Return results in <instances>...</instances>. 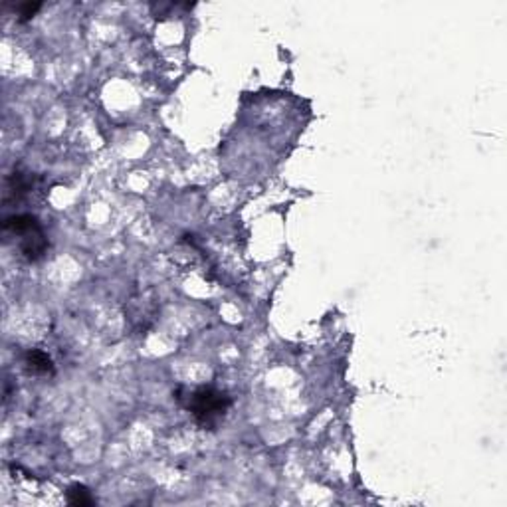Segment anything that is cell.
Returning a JSON list of instances; mask_svg holds the SVG:
<instances>
[{"label":"cell","mask_w":507,"mask_h":507,"mask_svg":"<svg viewBox=\"0 0 507 507\" xmlns=\"http://www.w3.org/2000/svg\"><path fill=\"white\" fill-rule=\"evenodd\" d=\"M40 2H36V4H32V2H26V4H20L18 6V20L20 22H28L36 12L40 10Z\"/></svg>","instance_id":"5"},{"label":"cell","mask_w":507,"mask_h":507,"mask_svg":"<svg viewBox=\"0 0 507 507\" xmlns=\"http://www.w3.org/2000/svg\"><path fill=\"white\" fill-rule=\"evenodd\" d=\"M66 498L69 506H76V507H89L96 503V499H94V496H91V491H89L86 486H79V484H74L72 488L67 489Z\"/></svg>","instance_id":"4"},{"label":"cell","mask_w":507,"mask_h":507,"mask_svg":"<svg viewBox=\"0 0 507 507\" xmlns=\"http://www.w3.org/2000/svg\"><path fill=\"white\" fill-rule=\"evenodd\" d=\"M2 230L20 238V252L28 262H38L48 252V238L34 214H16L2 222Z\"/></svg>","instance_id":"2"},{"label":"cell","mask_w":507,"mask_h":507,"mask_svg":"<svg viewBox=\"0 0 507 507\" xmlns=\"http://www.w3.org/2000/svg\"><path fill=\"white\" fill-rule=\"evenodd\" d=\"M24 364L30 374H54V361L50 359L48 353L40 349H30L24 357Z\"/></svg>","instance_id":"3"},{"label":"cell","mask_w":507,"mask_h":507,"mask_svg":"<svg viewBox=\"0 0 507 507\" xmlns=\"http://www.w3.org/2000/svg\"><path fill=\"white\" fill-rule=\"evenodd\" d=\"M230 404V396L214 386H199L186 396V408L192 414V418L201 424L202 428L214 430L221 420L226 416Z\"/></svg>","instance_id":"1"}]
</instances>
